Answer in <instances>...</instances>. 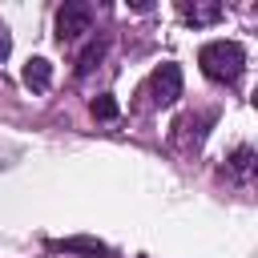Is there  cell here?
<instances>
[{"mask_svg":"<svg viewBox=\"0 0 258 258\" xmlns=\"http://www.w3.org/2000/svg\"><path fill=\"white\" fill-rule=\"evenodd\" d=\"M101 56H105V40H89L85 52L77 56V77H89V73L101 64Z\"/></svg>","mask_w":258,"mask_h":258,"instance_id":"obj_6","label":"cell"},{"mask_svg":"<svg viewBox=\"0 0 258 258\" xmlns=\"http://www.w3.org/2000/svg\"><path fill=\"white\" fill-rule=\"evenodd\" d=\"M141 97H149V105H153V109H161V105H173V101L181 97V69H177L173 60L157 64V69L149 73V81H145Z\"/></svg>","mask_w":258,"mask_h":258,"instance_id":"obj_2","label":"cell"},{"mask_svg":"<svg viewBox=\"0 0 258 258\" xmlns=\"http://www.w3.org/2000/svg\"><path fill=\"white\" fill-rule=\"evenodd\" d=\"M24 85H28L32 93H44V89L52 85V64H48L44 56H32V60L24 64Z\"/></svg>","mask_w":258,"mask_h":258,"instance_id":"obj_5","label":"cell"},{"mask_svg":"<svg viewBox=\"0 0 258 258\" xmlns=\"http://www.w3.org/2000/svg\"><path fill=\"white\" fill-rule=\"evenodd\" d=\"M8 48H12V36H8V28H4V24H0V60H4V56H8Z\"/></svg>","mask_w":258,"mask_h":258,"instance_id":"obj_10","label":"cell"},{"mask_svg":"<svg viewBox=\"0 0 258 258\" xmlns=\"http://www.w3.org/2000/svg\"><path fill=\"white\" fill-rule=\"evenodd\" d=\"M117 113H121V105H117L109 93H101V97L93 101V117H97V121H113Z\"/></svg>","mask_w":258,"mask_h":258,"instance_id":"obj_9","label":"cell"},{"mask_svg":"<svg viewBox=\"0 0 258 258\" xmlns=\"http://www.w3.org/2000/svg\"><path fill=\"white\" fill-rule=\"evenodd\" d=\"M181 16L194 24H214L222 16V4H181Z\"/></svg>","mask_w":258,"mask_h":258,"instance_id":"obj_7","label":"cell"},{"mask_svg":"<svg viewBox=\"0 0 258 258\" xmlns=\"http://www.w3.org/2000/svg\"><path fill=\"white\" fill-rule=\"evenodd\" d=\"M198 64H202V73H206L210 81L234 85V81L242 77V69H246V48H242L238 40H210V44H202Z\"/></svg>","mask_w":258,"mask_h":258,"instance_id":"obj_1","label":"cell"},{"mask_svg":"<svg viewBox=\"0 0 258 258\" xmlns=\"http://www.w3.org/2000/svg\"><path fill=\"white\" fill-rule=\"evenodd\" d=\"M230 169H234L238 177H246V173L254 169V149H250V145H238V149L230 153Z\"/></svg>","mask_w":258,"mask_h":258,"instance_id":"obj_8","label":"cell"},{"mask_svg":"<svg viewBox=\"0 0 258 258\" xmlns=\"http://www.w3.org/2000/svg\"><path fill=\"white\" fill-rule=\"evenodd\" d=\"M89 24H93V8L85 0H64V8L56 12V40L60 44L77 40L81 32H89Z\"/></svg>","mask_w":258,"mask_h":258,"instance_id":"obj_3","label":"cell"},{"mask_svg":"<svg viewBox=\"0 0 258 258\" xmlns=\"http://www.w3.org/2000/svg\"><path fill=\"white\" fill-rule=\"evenodd\" d=\"M48 250H64V254H89V258H105L109 246L97 238H52Z\"/></svg>","mask_w":258,"mask_h":258,"instance_id":"obj_4","label":"cell"}]
</instances>
